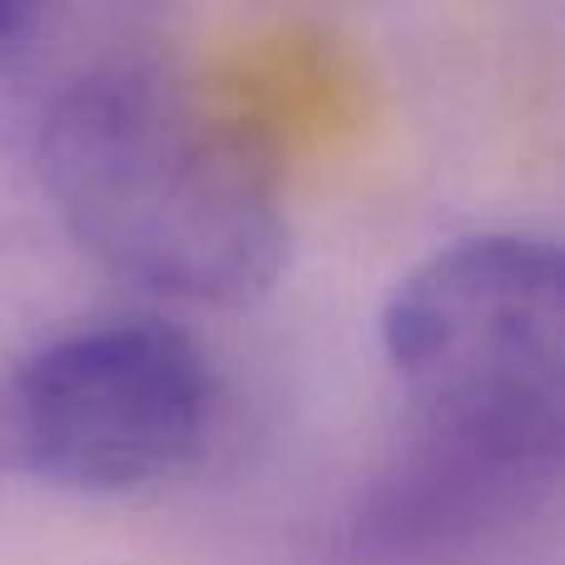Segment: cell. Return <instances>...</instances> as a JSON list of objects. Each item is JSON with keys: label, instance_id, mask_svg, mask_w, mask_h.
<instances>
[{"label": "cell", "instance_id": "6da1fadb", "mask_svg": "<svg viewBox=\"0 0 565 565\" xmlns=\"http://www.w3.org/2000/svg\"><path fill=\"white\" fill-rule=\"evenodd\" d=\"M35 174L79 254L159 298L238 308L288 264L274 159L159 60L75 70L40 115Z\"/></svg>", "mask_w": 565, "mask_h": 565}, {"label": "cell", "instance_id": "7a4b0ae2", "mask_svg": "<svg viewBox=\"0 0 565 565\" xmlns=\"http://www.w3.org/2000/svg\"><path fill=\"white\" fill-rule=\"evenodd\" d=\"M407 407L397 457L551 507L565 451V268L541 234H467L412 264L377 318Z\"/></svg>", "mask_w": 565, "mask_h": 565}, {"label": "cell", "instance_id": "3957f363", "mask_svg": "<svg viewBox=\"0 0 565 565\" xmlns=\"http://www.w3.org/2000/svg\"><path fill=\"white\" fill-rule=\"evenodd\" d=\"M218 417L204 342L164 318H95L0 362V481L135 497L194 467Z\"/></svg>", "mask_w": 565, "mask_h": 565}, {"label": "cell", "instance_id": "277c9868", "mask_svg": "<svg viewBox=\"0 0 565 565\" xmlns=\"http://www.w3.org/2000/svg\"><path fill=\"white\" fill-rule=\"evenodd\" d=\"M40 25H45V10H40V6L0 0V65H6V60H15L20 50L35 45Z\"/></svg>", "mask_w": 565, "mask_h": 565}]
</instances>
